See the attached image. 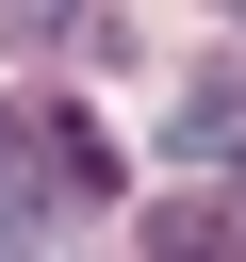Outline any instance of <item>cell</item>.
<instances>
[{"mask_svg":"<svg viewBox=\"0 0 246 262\" xmlns=\"http://www.w3.org/2000/svg\"><path fill=\"white\" fill-rule=\"evenodd\" d=\"M131 164H115V131L98 115H49V196H115Z\"/></svg>","mask_w":246,"mask_h":262,"instance_id":"obj_1","label":"cell"},{"mask_svg":"<svg viewBox=\"0 0 246 262\" xmlns=\"http://www.w3.org/2000/svg\"><path fill=\"white\" fill-rule=\"evenodd\" d=\"M180 147H246V66H197L180 82Z\"/></svg>","mask_w":246,"mask_h":262,"instance_id":"obj_2","label":"cell"},{"mask_svg":"<svg viewBox=\"0 0 246 262\" xmlns=\"http://www.w3.org/2000/svg\"><path fill=\"white\" fill-rule=\"evenodd\" d=\"M148 246H164V262H246V246H230V213H197V196H164V229H148Z\"/></svg>","mask_w":246,"mask_h":262,"instance_id":"obj_3","label":"cell"},{"mask_svg":"<svg viewBox=\"0 0 246 262\" xmlns=\"http://www.w3.org/2000/svg\"><path fill=\"white\" fill-rule=\"evenodd\" d=\"M0 180H33V115H16V98H0Z\"/></svg>","mask_w":246,"mask_h":262,"instance_id":"obj_4","label":"cell"},{"mask_svg":"<svg viewBox=\"0 0 246 262\" xmlns=\"http://www.w3.org/2000/svg\"><path fill=\"white\" fill-rule=\"evenodd\" d=\"M213 213H230V246H246V147H230V196H213Z\"/></svg>","mask_w":246,"mask_h":262,"instance_id":"obj_5","label":"cell"}]
</instances>
